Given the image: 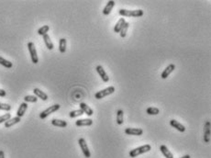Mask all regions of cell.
Here are the masks:
<instances>
[{
    "mask_svg": "<svg viewBox=\"0 0 211 158\" xmlns=\"http://www.w3.org/2000/svg\"><path fill=\"white\" fill-rule=\"evenodd\" d=\"M151 150V146L150 144H144L142 146H140V147H137L133 150H131L130 152V157H137L138 156L140 155H142V154H145V153H148Z\"/></svg>",
    "mask_w": 211,
    "mask_h": 158,
    "instance_id": "obj_1",
    "label": "cell"
},
{
    "mask_svg": "<svg viewBox=\"0 0 211 158\" xmlns=\"http://www.w3.org/2000/svg\"><path fill=\"white\" fill-rule=\"evenodd\" d=\"M119 15L122 17H133V18H139L143 16V10L137 9V10H128V9H120L118 11Z\"/></svg>",
    "mask_w": 211,
    "mask_h": 158,
    "instance_id": "obj_2",
    "label": "cell"
},
{
    "mask_svg": "<svg viewBox=\"0 0 211 158\" xmlns=\"http://www.w3.org/2000/svg\"><path fill=\"white\" fill-rule=\"evenodd\" d=\"M114 92H115V87L113 85H111V86H108V87H106V88L103 89V90H100V91L97 92L95 94V98L97 99H101V98H104L106 97L113 94Z\"/></svg>",
    "mask_w": 211,
    "mask_h": 158,
    "instance_id": "obj_3",
    "label": "cell"
},
{
    "mask_svg": "<svg viewBox=\"0 0 211 158\" xmlns=\"http://www.w3.org/2000/svg\"><path fill=\"white\" fill-rule=\"evenodd\" d=\"M28 49H29V52H30V54H31V62L33 64H38L39 62V57H38V54H37V50L35 48V45L33 42L30 41L28 43Z\"/></svg>",
    "mask_w": 211,
    "mask_h": 158,
    "instance_id": "obj_4",
    "label": "cell"
},
{
    "mask_svg": "<svg viewBox=\"0 0 211 158\" xmlns=\"http://www.w3.org/2000/svg\"><path fill=\"white\" fill-rule=\"evenodd\" d=\"M60 107H61V106H60L59 104H55V105H52V106L49 107L48 109H46L45 110H43V111L39 114V118H41V119H44L45 118H47L50 114H52V113L57 111V110L60 109Z\"/></svg>",
    "mask_w": 211,
    "mask_h": 158,
    "instance_id": "obj_5",
    "label": "cell"
},
{
    "mask_svg": "<svg viewBox=\"0 0 211 158\" xmlns=\"http://www.w3.org/2000/svg\"><path fill=\"white\" fill-rule=\"evenodd\" d=\"M78 143H79V146L84 154V156L86 158H90L91 157V153L88 149V146H87V143L85 142V140L84 138H80L78 140Z\"/></svg>",
    "mask_w": 211,
    "mask_h": 158,
    "instance_id": "obj_6",
    "label": "cell"
},
{
    "mask_svg": "<svg viewBox=\"0 0 211 158\" xmlns=\"http://www.w3.org/2000/svg\"><path fill=\"white\" fill-rule=\"evenodd\" d=\"M204 142L209 143L210 142V121L207 120L205 123V131H204Z\"/></svg>",
    "mask_w": 211,
    "mask_h": 158,
    "instance_id": "obj_7",
    "label": "cell"
},
{
    "mask_svg": "<svg viewBox=\"0 0 211 158\" xmlns=\"http://www.w3.org/2000/svg\"><path fill=\"white\" fill-rule=\"evenodd\" d=\"M125 133L128 135H135V136H140L143 134V130L140 128H126L125 129Z\"/></svg>",
    "mask_w": 211,
    "mask_h": 158,
    "instance_id": "obj_8",
    "label": "cell"
},
{
    "mask_svg": "<svg viewBox=\"0 0 211 158\" xmlns=\"http://www.w3.org/2000/svg\"><path fill=\"white\" fill-rule=\"evenodd\" d=\"M176 69V65L174 64H170L164 70H163V72L162 73V75H161V77H162V78L163 79H166L173 72H174V70Z\"/></svg>",
    "mask_w": 211,
    "mask_h": 158,
    "instance_id": "obj_9",
    "label": "cell"
},
{
    "mask_svg": "<svg viewBox=\"0 0 211 158\" xmlns=\"http://www.w3.org/2000/svg\"><path fill=\"white\" fill-rule=\"evenodd\" d=\"M97 73H98V75L100 76L101 79L103 80V82L107 83V82L109 81V77H108L107 74L106 73L105 69L103 68V66H101V65H97Z\"/></svg>",
    "mask_w": 211,
    "mask_h": 158,
    "instance_id": "obj_10",
    "label": "cell"
},
{
    "mask_svg": "<svg viewBox=\"0 0 211 158\" xmlns=\"http://www.w3.org/2000/svg\"><path fill=\"white\" fill-rule=\"evenodd\" d=\"M80 110H81L84 113H85L87 116H92L93 113H94L93 110H92L87 104H85V102L80 103Z\"/></svg>",
    "mask_w": 211,
    "mask_h": 158,
    "instance_id": "obj_11",
    "label": "cell"
},
{
    "mask_svg": "<svg viewBox=\"0 0 211 158\" xmlns=\"http://www.w3.org/2000/svg\"><path fill=\"white\" fill-rule=\"evenodd\" d=\"M170 125H171L172 127L176 128L177 131H181V132L185 131V127H184L183 124H181L179 121L176 120V119H171V120H170Z\"/></svg>",
    "mask_w": 211,
    "mask_h": 158,
    "instance_id": "obj_12",
    "label": "cell"
},
{
    "mask_svg": "<svg viewBox=\"0 0 211 158\" xmlns=\"http://www.w3.org/2000/svg\"><path fill=\"white\" fill-rule=\"evenodd\" d=\"M93 124V120L91 118H82V119H78L75 122V125L78 127H82V126H91Z\"/></svg>",
    "mask_w": 211,
    "mask_h": 158,
    "instance_id": "obj_13",
    "label": "cell"
},
{
    "mask_svg": "<svg viewBox=\"0 0 211 158\" xmlns=\"http://www.w3.org/2000/svg\"><path fill=\"white\" fill-rule=\"evenodd\" d=\"M27 109H28V104L26 102L21 103L20 106H19V110H18V111H17V117H19V118L23 117L24 114L26 113Z\"/></svg>",
    "mask_w": 211,
    "mask_h": 158,
    "instance_id": "obj_14",
    "label": "cell"
},
{
    "mask_svg": "<svg viewBox=\"0 0 211 158\" xmlns=\"http://www.w3.org/2000/svg\"><path fill=\"white\" fill-rule=\"evenodd\" d=\"M33 93H34L35 97L40 98L43 101H46L48 99V95L46 93H44L43 91H41L40 89H39V88H34L33 89Z\"/></svg>",
    "mask_w": 211,
    "mask_h": 158,
    "instance_id": "obj_15",
    "label": "cell"
},
{
    "mask_svg": "<svg viewBox=\"0 0 211 158\" xmlns=\"http://www.w3.org/2000/svg\"><path fill=\"white\" fill-rule=\"evenodd\" d=\"M115 1H113V0H110V1H108L107 2V4L106 5L105 8L103 9V14L105 15V16H107V15H109L110 14V12H111V10L113 9V7L115 6Z\"/></svg>",
    "mask_w": 211,
    "mask_h": 158,
    "instance_id": "obj_16",
    "label": "cell"
},
{
    "mask_svg": "<svg viewBox=\"0 0 211 158\" xmlns=\"http://www.w3.org/2000/svg\"><path fill=\"white\" fill-rule=\"evenodd\" d=\"M160 151L162 152V154L163 155V156L165 158H174V155L169 151V149L166 147V145H164V144L161 145Z\"/></svg>",
    "mask_w": 211,
    "mask_h": 158,
    "instance_id": "obj_17",
    "label": "cell"
},
{
    "mask_svg": "<svg viewBox=\"0 0 211 158\" xmlns=\"http://www.w3.org/2000/svg\"><path fill=\"white\" fill-rule=\"evenodd\" d=\"M21 119H20V118H19V117H14V118H10L9 119H7L6 122H5V127L6 128H10V127H12V126H14L15 124H17V123H19V121H20Z\"/></svg>",
    "mask_w": 211,
    "mask_h": 158,
    "instance_id": "obj_18",
    "label": "cell"
},
{
    "mask_svg": "<svg viewBox=\"0 0 211 158\" xmlns=\"http://www.w3.org/2000/svg\"><path fill=\"white\" fill-rule=\"evenodd\" d=\"M125 19L124 18H120L119 19H118V21L117 22V24L115 25V27H114V31L116 32V33H119L120 32V31H121V29H122V27H123V25L125 24Z\"/></svg>",
    "mask_w": 211,
    "mask_h": 158,
    "instance_id": "obj_19",
    "label": "cell"
},
{
    "mask_svg": "<svg viewBox=\"0 0 211 158\" xmlns=\"http://www.w3.org/2000/svg\"><path fill=\"white\" fill-rule=\"evenodd\" d=\"M52 124L53 126L56 127H61V128H65L67 126V122L65 120H62V119H57V118H53L52 119Z\"/></svg>",
    "mask_w": 211,
    "mask_h": 158,
    "instance_id": "obj_20",
    "label": "cell"
},
{
    "mask_svg": "<svg viewBox=\"0 0 211 158\" xmlns=\"http://www.w3.org/2000/svg\"><path fill=\"white\" fill-rule=\"evenodd\" d=\"M42 37H43V40H44V43H45L46 47H47L49 50H52V49H53V43H52L51 38H50V36H49L48 34H45V35L42 36Z\"/></svg>",
    "mask_w": 211,
    "mask_h": 158,
    "instance_id": "obj_21",
    "label": "cell"
},
{
    "mask_svg": "<svg viewBox=\"0 0 211 158\" xmlns=\"http://www.w3.org/2000/svg\"><path fill=\"white\" fill-rule=\"evenodd\" d=\"M59 51L61 53H64L66 52V39L62 38L59 41Z\"/></svg>",
    "mask_w": 211,
    "mask_h": 158,
    "instance_id": "obj_22",
    "label": "cell"
},
{
    "mask_svg": "<svg viewBox=\"0 0 211 158\" xmlns=\"http://www.w3.org/2000/svg\"><path fill=\"white\" fill-rule=\"evenodd\" d=\"M129 27H130V23H129V22H125V24L123 25V27H122V29H121V31H120V32H119L121 38H125V37H126Z\"/></svg>",
    "mask_w": 211,
    "mask_h": 158,
    "instance_id": "obj_23",
    "label": "cell"
},
{
    "mask_svg": "<svg viewBox=\"0 0 211 158\" xmlns=\"http://www.w3.org/2000/svg\"><path fill=\"white\" fill-rule=\"evenodd\" d=\"M146 113L149 115H158L160 113V110L158 108H154V107H150L146 110Z\"/></svg>",
    "mask_w": 211,
    "mask_h": 158,
    "instance_id": "obj_24",
    "label": "cell"
},
{
    "mask_svg": "<svg viewBox=\"0 0 211 158\" xmlns=\"http://www.w3.org/2000/svg\"><path fill=\"white\" fill-rule=\"evenodd\" d=\"M0 64L1 65H3L4 67H6V68H11L12 67V63L11 62H9V61H7V60H6L5 58H3L2 56H0Z\"/></svg>",
    "mask_w": 211,
    "mask_h": 158,
    "instance_id": "obj_25",
    "label": "cell"
},
{
    "mask_svg": "<svg viewBox=\"0 0 211 158\" xmlns=\"http://www.w3.org/2000/svg\"><path fill=\"white\" fill-rule=\"evenodd\" d=\"M123 116H124V112L122 110H118L117 112V123L118 125H121L123 123Z\"/></svg>",
    "mask_w": 211,
    "mask_h": 158,
    "instance_id": "obj_26",
    "label": "cell"
},
{
    "mask_svg": "<svg viewBox=\"0 0 211 158\" xmlns=\"http://www.w3.org/2000/svg\"><path fill=\"white\" fill-rule=\"evenodd\" d=\"M49 30H50V27L48 25H45V26H43V27H41V28H39L38 30V34L40 35V36H44L45 34H47Z\"/></svg>",
    "mask_w": 211,
    "mask_h": 158,
    "instance_id": "obj_27",
    "label": "cell"
},
{
    "mask_svg": "<svg viewBox=\"0 0 211 158\" xmlns=\"http://www.w3.org/2000/svg\"><path fill=\"white\" fill-rule=\"evenodd\" d=\"M83 114H85L81 110H72L69 113V116L70 118H76V117H79V116H82Z\"/></svg>",
    "mask_w": 211,
    "mask_h": 158,
    "instance_id": "obj_28",
    "label": "cell"
},
{
    "mask_svg": "<svg viewBox=\"0 0 211 158\" xmlns=\"http://www.w3.org/2000/svg\"><path fill=\"white\" fill-rule=\"evenodd\" d=\"M24 100L25 102H32V103H35L38 101V98L35 97V96H31V95H29V96H26L24 98Z\"/></svg>",
    "mask_w": 211,
    "mask_h": 158,
    "instance_id": "obj_29",
    "label": "cell"
},
{
    "mask_svg": "<svg viewBox=\"0 0 211 158\" xmlns=\"http://www.w3.org/2000/svg\"><path fill=\"white\" fill-rule=\"evenodd\" d=\"M0 110H5V111H9L11 110V106L9 104H6V103H1L0 102Z\"/></svg>",
    "mask_w": 211,
    "mask_h": 158,
    "instance_id": "obj_30",
    "label": "cell"
},
{
    "mask_svg": "<svg viewBox=\"0 0 211 158\" xmlns=\"http://www.w3.org/2000/svg\"><path fill=\"white\" fill-rule=\"evenodd\" d=\"M10 118H11L10 113H6V114H4L3 116H0V124L3 123V122H6L7 119H9Z\"/></svg>",
    "mask_w": 211,
    "mask_h": 158,
    "instance_id": "obj_31",
    "label": "cell"
},
{
    "mask_svg": "<svg viewBox=\"0 0 211 158\" xmlns=\"http://www.w3.org/2000/svg\"><path fill=\"white\" fill-rule=\"evenodd\" d=\"M6 91H5V90H3V89H0V97L4 98V97H6Z\"/></svg>",
    "mask_w": 211,
    "mask_h": 158,
    "instance_id": "obj_32",
    "label": "cell"
},
{
    "mask_svg": "<svg viewBox=\"0 0 211 158\" xmlns=\"http://www.w3.org/2000/svg\"><path fill=\"white\" fill-rule=\"evenodd\" d=\"M0 158H5V153L2 150H0Z\"/></svg>",
    "mask_w": 211,
    "mask_h": 158,
    "instance_id": "obj_33",
    "label": "cell"
},
{
    "mask_svg": "<svg viewBox=\"0 0 211 158\" xmlns=\"http://www.w3.org/2000/svg\"><path fill=\"white\" fill-rule=\"evenodd\" d=\"M180 158H191L190 157V156L189 155H185V156H182V157Z\"/></svg>",
    "mask_w": 211,
    "mask_h": 158,
    "instance_id": "obj_34",
    "label": "cell"
}]
</instances>
